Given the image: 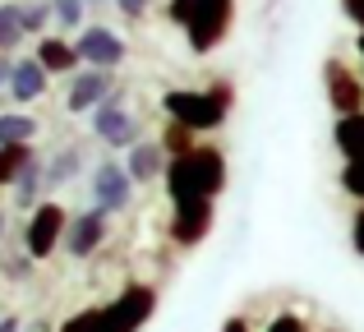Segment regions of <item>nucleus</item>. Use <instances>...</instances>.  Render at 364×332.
<instances>
[{
	"label": "nucleus",
	"instance_id": "1",
	"mask_svg": "<svg viewBox=\"0 0 364 332\" xmlns=\"http://www.w3.org/2000/svg\"><path fill=\"white\" fill-rule=\"evenodd\" d=\"M166 198L171 203H185V198H222L226 180H231V166H226V153L213 144H198L194 153L171 157L166 162Z\"/></svg>",
	"mask_w": 364,
	"mask_h": 332
},
{
	"label": "nucleus",
	"instance_id": "2",
	"mask_svg": "<svg viewBox=\"0 0 364 332\" xmlns=\"http://www.w3.org/2000/svg\"><path fill=\"white\" fill-rule=\"evenodd\" d=\"M161 111L166 120L194 129V134H208V129H222L226 116H231V88L226 83H208V88H171L161 92Z\"/></svg>",
	"mask_w": 364,
	"mask_h": 332
},
{
	"label": "nucleus",
	"instance_id": "3",
	"mask_svg": "<svg viewBox=\"0 0 364 332\" xmlns=\"http://www.w3.org/2000/svg\"><path fill=\"white\" fill-rule=\"evenodd\" d=\"M65 226H70V213H65V203H55V198H42V203L28 213V222H23V254H28L33 263L51 259V254L65 245Z\"/></svg>",
	"mask_w": 364,
	"mask_h": 332
},
{
	"label": "nucleus",
	"instance_id": "4",
	"mask_svg": "<svg viewBox=\"0 0 364 332\" xmlns=\"http://www.w3.org/2000/svg\"><path fill=\"white\" fill-rule=\"evenodd\" d=\"M152 314H157V287L129 282L120 296H111L102 305V332H139Z\"/></svg>",
	"mask_w": 364,
	"mask_h": 332
},
{
	"label": "nucleus",
	"instance_id": "5",
	"mask_svg": "<svg viewBox=\"0 0 364 332\" xmlns=\"http://www.w3.org/2000/svg\"><path fill=\"white\" fill-rule=\"evenodd\" d=\"M231 23H235V0H198L189 23H185L189 51L194 55L217 51V46L226 42V33H231Z\"/></svg>",
	"mask_w": 364,
	"mask_h": 332
},
{
	"label": "nucleus",
	"instance_id": "6",
	"mask_svg": "<svg viewBox=\"0 0 364 332\" xmlns=\"http://www.w3.org/2000/svg\"><path fill=\"white\" fill-rule=\"evenodd\" d=\"M92 134H97L107 148H124V153H129V148L143 139V120L129 111V97H124V88H116L97 111H92Z\"/></svg>",
	"mask_w": 364,
	"mask_h": 332
},
{
	"label": "nucleus",
	"instance_id": "7",
	"mask_svg": "<svg viewBox=\"0 0 364 332\" xmlns=\"http://www.w3.org/2000/svg\"><path fill=\"white\" fill-rule=\"evenodd\" d=\"M213 222H217V203L213 198H185V203H171V222H166V235L176 250H194L213 235Z\"/></svg>",
	"mask_w": 364,
	"mask_h": 332
},
{
	"label": "nucleus",
	"instance_id": "8",
	"mask_svg": "<svg viewBox=\"0 0 364 332\" xmlns=\"http://www.w3.org/2000/svg\"><path fill=\"white\" fill-rule=\"evenodd\" d=\"M92 208H102V213H124V208L134 203V176L124 171V162H116V157H102L97 166H92Z\"/></svg>",
	"mask_w": 364,
	"mask_h": 332
},
{
	"label": "nucleus",
	"instance_id": "9",
	"mask_svg": "<svg viewBox=\"0 0 364 332\" xmlns=\"http://www.w3.org/2000/svg\"><path fill=\"white\" fill-rule=\"evenodd\" d=\"M74 51H79V60L88 65V70H120L124 55H129V46H124V37L116 33V28H83L79 37H74Z\"/></svg>",
	"mask_w": 364,
	"mask_h": 332
},
{
	"label": "nucleus",
	"instance_id": "10",
	"mask_svg": "<svg viewBox=\"0 0 364 332\" xmlns=\"http://www.w3.org/2000/svg\"><path fill=\"white\" fill-rule=\"evenodd\" d=\"M107 235H111V213H102V208L74 213L70 226H65V254L70 259H92L107 245Z\"/></svg>",
	"mask_w": 364,
	"mask_h": 332
},
{
	"label": "nucleus",
	"instance_id": "11",
	"mask_svg": "<svg viewBox=\"0 0 364 332\" xmlns=\"http://www.w3.org/2000/svg\"><path fill=\"white\" fill-rule=\"evenodd\" d=\"M111 92H116V74H111V70H83V74H74V79H70L65 111H70V116H92Z\"/></svg>",
	"mask_w": 364,
	"mask_h": 332
},
{
	"label": "nucleus",
	"instance_id": "12",
	"mask_svg": "<svg viewBox=\"0 0 364 332\" xmlns=\"http://www.w3.org/2000/svg\"><path fill=\"white\" fill-rule=\"evenodd\" d=\"M323 83H328V102L337 111V120L364 111V74H350L341 60H328L323 65Z\"/></svg>",
	"mask_w": 364,
	"mask_h": 332
},
{
	"label": "nucleus",
	"instance_id": "13",
	"mask_svg": "<svg viewBox=\"0 0 364 332\" xmlns=\"http://www.w3.org/2000/svg\"><path fill=\"white\" fill-rule=\"evenodd\" d=\"M166 148L157 144V139H139V144L129 148V157H124V171L134 176V185H152V180L166 176Z\"/></svg>",
	"mask_w": 364,
	"mask_h": 332
},
{
	"label": "nucleus",
	"instance_id": "14",
	"mask_svg": "<svg viewBox=\"0 0 364 332\" xmlns=\"http://www.w3.org/2000/svg\"><path fill=\"white\" fill-rule=\"evenodd\" d=\"M46 83H51V74L42 70V60L37 55H28V60H14V79H9V97L18 102V107H28V102H37L46 92Z\"/></svg>",
	"mask_w": 364,
	"mask_h": 332
},
{
	"label": "nucleus",
	"instance_id": "15",
	"mask_svg": "<svg viewBox=\"0 0 364 332\" xmlns=\"http://www.w3.org/2000/svg\"><path fill=\"white\" fill-rule=\"evenodd\" d=\"M37 60H42L46 74H70L79 70V51H74V42H65V37H37Z\"/></svg>",
	"mask_w": 364,
	"mask_h": 332
},
{
	"label": "nucleus",
	"instance_id": "16",
	"mask_svg": "<svg viewBox=\"0 0 364 332\" xmlns=\"http://www.w3.org/2000/svg\"><path fill=\"white\" fill-rule=\"evenodd\" d=\"M37 134H42L37 116H28V111H0V148H28Z\"/></svg>",
	"mask_w": 364,
	"mask_h": 332
},
{
	"label": "nucleus",
	"instance_id": "17",
	"mask_svg": "<svg viewBox=\"0 0 364 332\" xmlns=\"http://www.w3.org/2000/svg\"><path fill=\"white\" fill-rule=\"evenodd\" d=\"M332 144H337V153L346 162H364V111L360 116H341L332 125Z\"/></svg>",
	"mask_w": 364,
	"mask_h": 332
},
{
	"label": "nucleus",
	"instance_id": "18",
	"mask_svg": "<svg viewBox=\"0 0 364 332\" xmlns=\"http://www.w3.org/2000/svg\"><path fill=\"white\" fill-rule=\"evenodd\" d=\"M42 189H46V162H42V157H33V162L23 166V176L14 180V203L23 208V213H33Z\"/></svg>",
	"mask_w": 364,
	"mask_h": 332
},
{
	"label": "nucleus",
	"instance_id": "19",
	"mask_svg": "<svg viewBox=\"0 0 364 332\" xmlns=\"http://www.w3.org/2000/svg\"><path fill=\"white\" fill-rule=\"evenodd\" d=\"M83 171V153L79 148H60V153L46 162V189H65L74 185V176Z\"/></svg>",
	"mask_w": 364,
	"mask_h": 332
},
{
	"label": "nucleus",
	"instance_id": "20",
	"mask_svg": "<svg viewBox=\"0 0 364 332\" xmlns=\"http://www.w3.org/2000/svg\"><path fill=\"white\" fill-rule=\"evenodd\" d=\"M28 37V28H23V5H14V0H0V51H14L18 42Z\"/></svg>",
	"mask_w": 364,
	"mask_h": 332
},
{
	"label": "nucleus",
	"instance_id": "21",
	"mask_svg": "<svg viewBox=\"0 0 364 332\" xmlns=\"http://www.w3.org/2000/svg\"><path fill=\"white\" fill-rule=\"evenodd\" d=\"M161 148H166V157H185V153H194V129H185V125H176V120H166V129H161V139H157Z\"/></svg>",
	"mask_w": 364,
	"mask_h": 332
},
{
	"label": "nucleus",
	"instance_id": "22",
	"mask_svg": "<svg viewBox=\"0 0 364 332\" xmlns=\"http://www.w3.org/2000/svg\"><path fill=\"white\" fill-rule=\"evenodd\" d=\"M33 157H37L33 148H0V185H14Z\"/></svg>",
	"mask_w": 364,
	"mask_h": 332
},
{
	"label": "nucleus",
	"instance_id": "23",
	"mask_svg": "<svg viewBox=\"0 0 364 332\" xmlns=\"http://www.w3.org/2000/svg\"><path fill=\"white\" fill-rule=\"evenodd\" d=\"M51 18H55L51 0H28V5H23V28H28V37H42Z\"/></svg>",
	"mask_w": 364,
	"mask_h": 332
},
{
	"label": "nucleus",
	"instance_id": "24",
	"mask_svg": "<svg viewBox=\"0 0 364 332\" xmlns=\"http://www.w3.org/2000/svg\"><path fill=\"white\" fill-rule=\"evenodd\" d=\"M55 332H102V305H88V309H74L70 318H60Z\"/></svg>",
	"mask_w": 364,
	"mask_h": 332
},
{
	"label": "nucleus",
	"instance_id": "25",
	"mask_svg": "<svg viewBox=\"0 0 364 332\" xmlns=\"http://www.w3.org/2000/svg\"><path fill=\"white\" fill-rule=\"evenodd\" d=\"M341 189H346L355 203H364V162H346L341 166V180H337Z\"/></svg>",
	"mask_w": 364,
	"mask_h": 332
},
{
	"label": "nucleus",
	"instance_id": "26",
	"mask_svg": "<svg viewBox=\"0 0 364 332\" xmlns=\"http://www.w3.org/2000/svg\"><path fill=\"white\" fill-rule=\"evenodd\" d=\"M83 5H88V0H51L60 28H79V23H83Z\"/></svg>",
	"mask_w": 364,
	"mask_h": 332
},
{
	"label": "nucleus",
	"instance_id": "27",
	"mask_svg": "<svg viewBox=\"0 0 364 332\" xmlns=\"http://www.w3.org/2000/svg\"><path fill=\"white\" fill-rule=\"evenodd\" d=\"M263 332H314V328L304 323L300 314H277V318H272V323H267Z\"/></svg>",
	"mask_w": 364,
	"mask_h": 332
},
{
	"label": "nucleus",
	"instance_id": "28",
	"mask_svg": "<svg viewBox=\"0 0 364 332\" xmlns=\"http://www.w3.org/2000/svg\"><path fill=\"white\" fill-rule=\"evenodd\" d=\"M194 5H198V0H171V5H166V18H171L176 28H185L189 14H194Z\"/></svg>",
	"mask_w": 364,
	"mask_h": 332
},
{
	"label": "nucleus",
	"instance_id": "29",
	"mask_svg": "<svg viewBox=\"0 0 364 332\" xmlns=\"http://www.w3.org/2000/svg\"><path fill=\"white\" fill-rule=\"evenodd\" d=\"M350 250L364 259V203L355 208V217H350Z\"/></svg>",
	"mask_w": 364,
	"mask_h": 332
},
{
	"label": "nucleus",
	"instance_id": "30",
	"mask_svg": "<svg viewBox=\"0 0 364 332\" xmlns=\"http://www.w3.org/2000/svg\"><path fill=\"white\" fill-rule=\"evenodd\" d=\"M116 5H120V14H124V18H143L152 0H116Z\"/></svg>",
	"mask_w": 364,
	"mask_h": 332
},
{
	"label": "nucleus",
	"instance_id": "31",
	"mask_svg": "<svg viewBox=\"0 0 364 332\" xmlns=\"http://www.w3.org/2000/svg\"><path fill=\"white\" fill-rule=\"evenodd\" d=\"M341 9H346V18L364 33V0H341Z\"/></svg>",
	"mask_w": 364,
	"mask_h": 332
},
{
	"label": "nucleus",
	"instance_id": "32",
	"mask_svg": "<svg viewBox=\"0 0 364 332\" xmlns=\"http://www.w3.org/2000/svg\"><path fill=\"white\" fill-rule=\"evenodd\" d=\"M9 79H14V60L0 51V92H9Z\"/></svg>",
	"mask_w": 364,
	"mask_h": 332
},
{
	"label": "nucleus",
	"instance_id": "33",
	"mask_svg": "<svg viewBox=\"0 0 364 332\" xmlns=\"http://www.w3.org/2000/svg\"><path fill=\"white\" fill-rule=\"evenodd\" d=\"M222 332H254V328H249V318H245V314H231V318L222 323Z\"/></svg>",
	"mask_w": 364,
	"mask_h": 332
},
{
	"label": "nucleus",
	"instance_id": "34",
	"mask_svg": "<svg viewBox=\"0 0 364 332\" xmlns=\"http://www.w3.org/2000/svg\"><path fill=\"white\" fill-rule=\"evenodd\" d=\"M0 332H23V318H18V314H5V318H0Z\"/></svg>",
	"mask_w": 364,
	"mask_h": 332
},
{
	"label": "nucleus",
	"instance_id": "35",
	"mask_svg": "<svg viewBox=\"0 0 364 332\" xmlns=\"http://www.w3.org/2000/svg\"><path fill=\"white\" fill-rule=\"evenodd\" d=\"M5 235H9V217L0 213V245H5Z\"/></svg>",
	"mask_w": 364,
	"mask_h": 332
},
{
	"label": "nucleus",
	"instance_id": "36",
	"mask_svg": "<svg viewBox=\"0 0 364 332\" xmlns=\"http://www.w3.org/2000/svg\"><path fill=\"white\" fill-rule=\"evenodd\" d=\"M23 332H55V328H46V323H28Z\"/></svg>",
	"mask_w": 364,
	"mask_h": 332
},
{
	"label": "nucleus",
	"instance_id": "37",
	"mask_svg": "<svg viewBox=\"0 0 364 332\" xmlns=\"http://www.w3.org/2000/svg\"><path fill=\"white\" fill-rule=\"evenodd\" d=\"M360 55H364V33H360Z\"/></svg>",
	"mask_w": 364,
	"mask_h": 332
},
{
	"label": "nucleus",
	"instance_id": "38",
	"mask_svg": "<svg viewBox=\"0 0 364 332\" xmlns=\"http://www.w3.org/2000/svg\"><path fill=\"white\" fill-rule=\"evenodd\" d=\"M328 332H337V328H328Z\"/></svg>",
	"mask_w": 364,
	"mask_h": 332
}]
</instances>
